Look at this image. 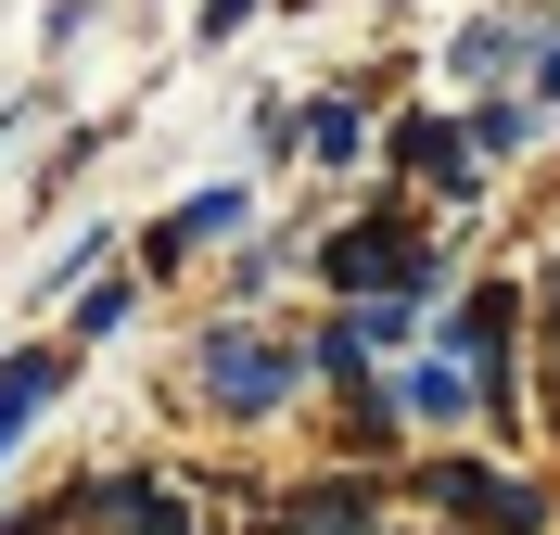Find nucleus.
Masks as SVG:
<instances>
[{
    "mask_svg": "<svg viewBox=\"0 0 560 535\" xmlns=\"http://www.w3.org/2000/svg\"><path fill=\"white\" fill-rule=\"evenodd\" d=\"M280 535H383V485L370 472H331L306 498H280Z\"/></svg>",
    "mask_w": 560,
    "mask_h": 535,
    "instance_id": "obj_8",
    "label": "nucleus"
},
{
    "mask_svg": "<svg viewBox=\"0 0 560 535\" xmlns=\"http://www.w3.org/2000/svg\"><path fill=\"white\" fill-rule=\"evenodd\" d=\"M243 217H255V191H243V178H217V191H191V205H166V217H153V230H140V281H166V268H191V255H205V243H243Z\"/></svg>",
    "mask_w": 560,
    "mask_h": 535,
    "instance_id": "obj_5",
    "label": "nucleus"
},
{
    "mask_svg": "<svg viewBox=\"0 0 560 535\" xmlns=\"http://www.w3.org/2000/svg\"><path fill=\"white\" fill-rule=\"evenodd\" d=\"M318 281L345 293V306H383V293H408V306H433V293H446V268H433V243H420L408 217H345V230H331V243H318Z\"/></svg>",
    "mask_w": 560,
    "mask_h": 535,
    "instance_id": "obj_2",
    "label": "nucleus"
},
{
    "mask_svg": "<svg viewBox=\"0 0 560 535\" xmlns=\"http://www.w3.org/2000/svg\"><path fill=\"white\" fill-rule=\"evenodd\" d=\"M140 535H217V523H191V498H178V510H166V523H140Z\"/></svg>",
    "mask_w": 560,
    "mask_h": 535,
    "instance_id": "obj_15",
    "label": "nucleus"
},
{
    "mask_svg": "<svg viewBox=\"0 0 560 535\" xmlns=\"http://www.w3.org/2000/svg\"><path fill=\"white\" fill-rule=\"evenodd\" d=\"M548 421H560V383H548Z\"/></svg>",
    "mask_w": 560,
    "mask_h": 535,
    "instance_id": "obj_17",
    "label": "nucleus"
},
{
    "mask_svg": "<svg viewBox=\"0 0 560 535\" xmlns=\"http://www.w3.org/2000/svg\"><path fill=\"white\" fill-rule=\"evenodd\" d=\"M191 395H205L217 421H280L293 395H306V345L268 319H205V345H191Z\"/></svg>",
    "mask_w": 560,
    "mask_h": 535,
    "instance_id": "obj_1",
    "label": "nucleus"
},
{
    "mask_svg": "<svg viewBox=\"0 0 560 535\" xmlns=\"http://www.w3.org/2000/svg\"><path fill=\"white\" fill-rule=\"evenodd\" d=\"M65 383H77V345H13L0 357V460L38 433V408H51Z\"/></svg>",
    "mask_w": 560,
    "mask_h": 535,
    "instance_id": "obj_6",
    "label": "nucleus"
},
{
    "mask_svg": "<svg viewBox=\"0 0 560 535\" xmlns=\"http://www.w3.org/2000/svg\"><path fill=\"white\" fill-rule=\"evenodd\" d=\"M383 153H395L408 178H433L446 205H471V191H485V166H471V141H458L446 115H395V128H383Z\"/></svg>",
    "mask_w": 560,
    "mask_h": 535,
    "instance_id": "obj_7",
    "label": "nucleus"
},
{
    "mask_svg": "<svg viewBox=\"0 0 560 535\" xmlns=\"http://www.w3.org/2000/svg\"><path fill=\"white\" fill-rule=\"evenodd\" d=\"M446 65L471 77V90H497L510 65H535V26H523V13H485V26H458V51H446Z\"/></svg>",
    "mask_w": 560,
    "mask_h": 535,
    "instance_id": "obj_10",
    "label": "nucleus"
},
{
    "mask_svg": "<svg viewBox=\"0 0 560 535\" xmlns=\"http://www.w3.org/2000/svg\"><path fill=\"white\" fill-rule=\"evenodd\" d=\"M255 26V0H205V13H191V38H243Z\"/></svg>",
    "mask_w": 560,
    "mask_h": 535,
    "instance_id": "obj_14",
    "label": "nucleus"
},
{
    "mask_svg": "<svg viewBox=\"0 0 560 535\" xmlns=\"http://www.w3.org/2000/svg\"><path fill=\"white\" fill-rule=\"evenodd\" d=\"M458 141H471V166H510V153L535 141V103H485L471 128H458Z\"/></svg>",
    "mask_w": 560,
    "mask_h": 535,
    "instance_id": "obj_13",
    "label": "nucleus"
},
{
    "mask_svg": "<svg viewBox=\"0 0 560 535\" xmlns=\"http://www.w3.org/2000/svg\"><path fill=\"white\" fill-rule=\"evenodd\" d=\"M420 498L458 510V523H485V535H548V485H523V472H497V460H433Z\"/></svg>",
    "mask_w": 560,
    "mask_h": 535,
    "instance_id": "obj_4",
    "label": "nucleus"
},
{
    "mask_svg": "<svg viewBox=\"0 0 560 535\" xmlns=\"http://www.w3.org/2000/svg\"><path fill=\"white\" fill-rule=\"evenodd\" d=\"M548 293H560V255H548Z\"/></svg>",
    "mask_w": 560,
    "mask_h": 535,
    "instance_id": "obj_18",
    "label": "nucleus"
},
{
    "mask_svg": "<svg viewBox=\"0 0 560 535\" xmlns=\"http://www.w3.org/2000/svg\"><path fill=\"white\" fill-rule=\"evenodd\" d=\"M128 319H140V268H103V281L77 293V319H65V345L90 357V345H115V332H128Z\"/></svg>",
    "mask_w": 560,
    "mask_h": 535,
    "instance_id": "obj_12",
    "label": "nucleus"
},
{
    "mask_svg": "<svg viewBox=\"0 0 560 535\" xmlns=\"http://www.w3.org/2000/svg\"><path fill=\"white\" fill-rule=\"evenodd\" d=\"M383 395H395V421H433V433H446V421H471V370H458V357H408Z\"/></svg>",
    "mask_w": 560,
    "mask_h": 535,
    "instance_id": "obj_9",
    "label": "nucleus"
},
{
    "mask_svg": "<svg viewBox=\"0 0 560 535\" xmlns=\"http://www.w3.org/2000/svg\"><path fill=\"white\" fill-rule=\"evenodd\" d=\"M548 103H560V51H548Z\"/></svg>",
    "mask_w": 560,
    "mask_h": 535,
    "instance_id": "obj_16",
    "label": "nucleus"
},
{
    "mask_svg": "<svg viewBox=\"0 0 560 535\" xmlns=\"http://www.w3.org/2000/svg\"><path fill=\"white\" fill-rule=\"evenodd\" d=\"M510 332H523V293L485 281L471 306H446V357L471 370V408L485 421H523V383H510Z\"/></svg>",
    "mask_w": 560,
    "mask_h": 535,
    "instance_id": "obj_3",
    "label": "nucleus"
},
{
    "mask_svg": "<svg viewBox=\"0 0 560 535\" xmlns=\"http://www.w3.org/2000/svg\"><path fill=\"white\" fill-rule=\"evenodd\" d=\"M293 153H306V166H357V153H370V115L331 90V103H306V115H293Z\"/></svg>",
    "mask_w": 560,
    "mask_h": 535,
    "instance_id": "obj_11",
    "label": "nucleus"
}]
</instances>
